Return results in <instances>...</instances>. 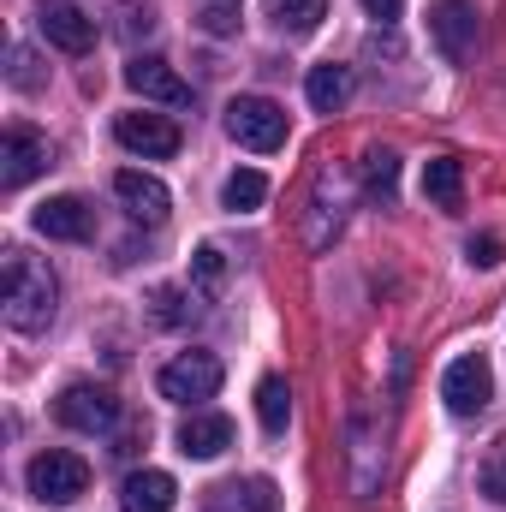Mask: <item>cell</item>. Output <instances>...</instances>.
Wrapping results in <instances>:
<instances>
[{
  "label": "cell",
  "mask_w": 506,
  "mask_h": 512,
  "mask_svg": "<svg viewBox=\"0 0 506 512\" xmlns=\"http://www.w3.org/2000/svg\"><path fill=\"white\" fill-rule=\"evenodd\" d=\"M54 304H60V286L48 274V262L24 251H6V322L18 334H42L54 322Z\"/></svg>",
  "instance_id": "6da1fadb"
},
{
  "label": "cell",
  "mask_w": 506,
  "mask_h": 512,
  "mask_svg": "<svg viewBox=\"0 0 506 512\" xmlns=\"http://www.w3.org/2000/svg\"><path fill=\"white\" fill-rule=\"evenodd\" d=\"M90 489V465L78 459V453H36L30 459V495L42 501V507H72L78 495Z\"/></svg>",
  "instance_id": "7a4b0ae2"
},
{
  "label": "cell",
  "mask_w": 506,
  "mask_h": 512,
  "mask_svg": "<svg viewBox=\"0 0 506 512\" xmlns=\"http://www.w3.org/2000/svg\"><path fill=\"white\" fill-rule=\"evenodd\" d=\"M227 137L245 143V149H256V155H268V149L286 143V108L268 102V96H239V102L227 108Z\"/></svg>",
  "instance_id": "3957f363"
},
{
  "label": "cell",
  "mask_w": 506,
  "mask_h": 512,
  "mask_svg": "<svg viewBox=\"0 0 506 512\" xmlns=\"http://www.w3.org/2000/svg\"><path fill=\"white\" fill-rule=\"evenodd\" d=\"M441 399H447L453 417H477V411L495 399V370H489V358H483V352L453 358L447 376H441Z\"/></svg>",
  "instance_id": "277c9868"
},
{
  "label": "cell",
  "mask_w": 506,
  "mask_h": 512,
  "mask_svg": "<svg viewBox=\"0 0 506 512\" xmlns=\"http://www.w3.org/2000/svg\"><path fill=\"white\" fill-rule=\"evenodd\" d=\"M161 399H179V405H203V399H215L221 393V358H209V352H185V358H173L161 376Z\"/></svg>",
  "instance_id": "5b68a950"
},
{
  "label": "cell",
  "mask_w": 506,
  "mask_h": 512,
  "mask_svg": "<svg viewBox=\"0 0 506 512\" xmlns=\"http://www.w3.org/2000/svg\"><path fill=\"white\" fill-rule=\"evenodd\" d=\"M54 417L66 429H84V435H108L120 423V399L108 387H90V382H72L60 399H54Z\"/></svg>",
  "instance_id": "8992f818"
},
{
  "label": "cell",
  "mask_w": 506,
  "mask_h": 512,
  "mask_svg": "<svg viewBox=\"0 0 506 512\" xmlns=\"http://www.w3.org/2000/svg\"><path fill=\"white\" fill-rule=\"evenodd\" d=\"M429 42L441 48V60H471L477 48V6L471 0H435L429 6Z\"/></svg>",
  "instance_id": "52a82bcc"
},
{
  "label": "cell",
  "mask_w": 506,
  "mask_h": 512,
  "mask_svg": "<svg viewBox=\"0 0 506 512\" xmlns=\"http://www.w3.org/2000/svg\"><path fill=\"white\" fill-rule=\"evenodd\" d=\"M114 137L126 143L131 155H143V161L179 155V126H173L167 114H120V120H114Z\"/></svg>",
  "instance_id": "ba28073f"
},
{
  "label": "cell",
  "mask_w": 506,
  "mask_h": 512,
  "mask_svg": "<svg viewBox=\"0 0 506 512\" xmlns=\"http://www.w3.org/2000/svg\"><path fill=\"white\" fill-rule=\"evenodd\" d=\"M114 197L126 203L131 221H149V227H161L167 209H173V191H167L155 173H137V167H120V173H114Z\"/></svg>",
  "instance_id": "9c48e42d"
},
{
  "label": "cell",
  "mask_w": 506,
  "mask_h": 512,
  "mask_svg": "<svg viewBox=\"0 0 506 512\" xmlns=\"http://www.w3.org/2000/svg\"><path fill=\"white\" fill-rule=\"evenodd\" d=\"M42 167H48V137H42V131H30V126L6 131V143H0V185H6V191H18V185H30Z\"/></svg>",
  "instance_id": "30bf717a"
},
{
  "label": "cell",
  "mask_w": 506,
  "mask_h": 512,
  "mask_svg": "<svg viewBox=\"0 0 506 512\" xmlns=\"http://www.w3.org/2000/svg\"><path fill=\"white\" fill-rule=\"evenodd\" d=\"M126 84L143 96V102H161V108H191V84L167 66V60H149V54H137L126 66Z\"/></svg>",
  "instance_id": "8fae6325"
},
{
  "label": "cell",
  "mask_w": 506,
  "mask_h": 512,
  "mask_svg": "<svg viewBox=\"0 0 506 512\" xmlns=\"http://www.w3.org/2000/svg\"><path fill=\"white\" fill-rule=\"evenodd\" d=\"M36 24H42V36H48L60 54H90V48H96V18L78 12L72 0H48Z\"/></svg>",
  "instance_id": "7c38bea8"
},
{
  "label": "cell",
  "mask_w": 506,
  "mask_h": 512,
  "mask_svg": "<svg viewBox=\"0 0 506 512\" xmlns=\"http://www.w3.org/2000/svg\"><path fill=\"white\" fill-rule=\"evenodd\" d=\"M36 233L60 239V245H84V239H96V215H90L84 197H48L36 209Z\"/></svg>",
  "instance_id": "4fadbf2b"
},
{
  "label": "cell",
  "mask_w": 506,
  "mask_h": 512,
  "mask_svg": "<svg viewBox=\"0 0 506 512\" xmlns=\"http://www.w3.org/2000/svg\"><path fill=\"white\" fill-rule=\"evenodd\" d=\"M227 447H233V417H221V411H191V417L179 423V453L215 459V453H227Z\"/></svg>",
  "instance_id": "5bb4252c"
},
{
  "label": "cell",
  "mask_w": 506,
  "mask_h": 512,
  "mask_svg": "<svg viewBox=\"0 0 506 512\" xmlns=\"http://www.w3.org/2000/svg\"><path fill=\"white\" fill-rule=\"evenodd\" d=\"M173 477L167 471H131L120 483V507L126 512H173Z\"/></svg>",
  "instance_id": "9a60e30c"
},
{
  "label": "cell",
  "mask_w": 506,
  "mask_h": 512,
  "mask_svg": "<svg viewBox=\"0 0 506 512\" xmlns=\"http://www.w3.org/2000/svg\"><path fill=\"white\" fill-rule=\"evenodd\" d=\"M304 96H310V108L316 114H340L346 108V96H352V72L346 66H310V78H304Z\"/></svg>",
  "instance_id": "2e32d148"
},
{
  "label": "cell",
  "mask_w": 506,
  "mask_h": 512,
  "mask_svg": "<svg viewBox=\"0 0 506 512\" xmlns=\"http://www.w3.org/2000/svg\"><path fill=\"white\" fill-rule=\"evenodd\" d=\"M423 197L441 203V209H459V203H465V167H459L453 155H435V161L423 167Z\"/></svg>",
  "instance_id": "e0dca14e"
},
{
  "label": "cell",
  "mask_w": 506,
  "mask_h": 512,
  "mask_svg": "<svg viewBox=\"0 0 506 512\" xmlns=\"http://www.w3.org/2000/svg\"><path fill=\"white\" fill-rule=\"evenodd\" d=\"M256 417H262L268 435H286V423H292V387L280 382V376L256 382Z\"/></svg>",
  "instance_id": "ac0fdd59"
},
{
  "label": "cell",
  "mask_w": 506,
  "mask_h": 512,
  "mask_svg": "<svg viewBox=\"0 0 506 512\" xmlns=\"http://www.w3.org/2000/svg\"><path fill=\"white\" fill-rule=\"evenodd\" d=\"M268 18H274L286 36H310V30L328 18V0H268Z\"/></svg>",
  "instance_id": "d6986e66"
},
{
  "label": "cell",
  "mask_w": 506,
  "mask_h": 512,
  "mask_svg": "<svg viewBox=\"0 0 506 512\" xmlns=\"http://www.w3.org/2000/svg\"><path fill=\"white\" fill-rule=\"evenodd\" d=\"M262 197H268V179H262L256 167H239V173L221 185V203H227L233 215H245V209H262Z\"/></svg>",
  "instance_id": "ffe728a7"
},
{
  "label": "cell",
  "mask_w": 506,
  "mask_h": 512,
  "mask_svg": "<svg viewBox=\"0 0 506 512\" xmlns=\"http://www.w3.org/2000/svg\"><path fill=\"white\" fill-rule=\"evenodd\" d=\"M364 185H370V197H393V185H399V155L393 149L364 155Z\"/></svg>",
  "instance_id": "44dd1931"
},
{
  "label": "cell",
  "mask_w": 506,
  "mask_h": 512,
  "mask_svg": "<svg viewBox=\"0 0 506 512\" xmlns=\"http://www.w3.org/2000/svg\"><path fill=\"white\" fill-rule=\"evenodd\" d=\"M149 304H155V322H161V328H179V322H191V316H197V298H185L179 286H155V298H149Z\"/></svg>",
  "instance_id": "7402d4cb"
},
{
  "label": "cell",
  "mask_w": 506,
  "mask_h": 512,
  "mask_svg": "<svg viewBox=\"0 0 506 512\" xmlns=\"http://www.w3.org/2000/svg\"><path fill=\"white\" fill-rule=\"evenodd\" d=\"M501 233H477V239H471V245H465V256H471V268H495V262H501Z\"/></svg>",
  "instance_id": "603a6c76"
},
{
  "label": "cell",
  "mask_w": 506,
  "mask_h": 512,
  "mask_svg": "<svg viewBox=\"0 0 506 512\" xmlns=\"http://www.w3.org/2000/svg\"><path fill=\"white\" fill-rule=\"evenodd\" d=\"M483 495L506 507V441H501V453H495V459L483 465Z\"/></svg>",
  "instance_id": "cb8c5ba5"
},
{
  "label": "cell",
  "mask_w": 506,
  "mask_h": 512,
  "mask_svg": "<svg viewBox=\"0 0 506 512\" xmlns=\"http://www.w3.org/2000/svg\"><path fill=\"white\" fill-rule=\"evenodd\" d=\"M191 268H197V280H203V286H221V268H227V262H221L215 245H203V251L191 256Z\"/></svg>",
  "instance_id": "d4e9b609"
},
{
  "label": "cell",
  "mask_w": 506,
  "mask_h": 512,
  "mask_svg": "<svg viewBox=\"0 0 506 512\" xmlns=\"http://www.w3.org/2000/svg\"><path fill=\"white\" fill-rule=\"evenodd\" d=\"M233 24H239V18H233L227 6H209V12H203V30H209V36H227Z\"/></svg>",
  "instance_id": "484cf974"
},
{
  "label": "cell",
  "mask_w": 506,
  "mask_h": 512,
  "mask_svg": "<svg viewBox=\"0 0 506 512\" xmlns=\"http://www.w3.org/2000/svg\"><path fill=\"white\" fill-rule=\"evenodd\" d=\"M251 512H274V483H268V477L251 483Z\"/></svg>",
  "instance_id": "4316f807"
},
{
  "label": "cell",
  "mask_w": 506,
  "mask_h": 512,
  "mask_svg": "<svg viewBox=\"0 0 506 512\" xmlns=\"http://www.w3.org/2000/svg\"><path fill=\"white\" fill-rule=\"evenodd\" d=\"M364 12H370V18H381V24H393V18L405 12V0H364Z\"/></svg>",
  "instance_id": "83f0119b"
}]
</instances>
